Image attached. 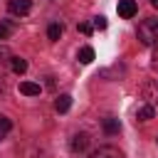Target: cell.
<instances>
[{"label": "cell", "mask_w": 158, "mask_h": 158, "mask_svg": "<svg viewBox=\"0 0 158 158\" xmlns=\"http://www.w3.org/2000/svg\"><path fill=\"white\" fill-rule=\"evenodd\" d=\"M138 40L143 42V44H148V47H153V44H158V20L156 17H146L141 25H138Z\"/></svg>", "instance_id": "cell-1"}, {"label": "cell", "mask_w": 158, "mask_h": 158, "mask_svg": "<svg viewBox=\"0 0 158 158\" xmlns=\"http://www.w3.org/2000/svg\"><path fill=\"white\" fill-rule=\"evenodd\" d=\"M7 10H10L12 15H27V12L32 10V2H30V0H10V2H7Z\"/></svg>", "instance_id": "cell-2"}, {"label": "cell", "mask_w": 158, "mask_h": 158, "mask_svg": "<svg viewBox=\"0 0 158 158\" xmlns=\"http://www.w3.org/2000/svg\"><path fill=\"white\" fill-rule=\"evenodd\" d=\"M89 158H123V153H121L118 148H114V146H101V148H96Z\"/></svg>", "instance_id": "cell-3"}, {"label": "cell", "mask_w": 158, "mask_h": 158, "mask_svg": "<svg viewBox=\"0 0 158 158\" xmlns=\"http://www.w3.org/2000/svg\"><path fill=\"white\" fill-rule=\"evenodd\" d=\"M138 12V5H136V0H118V15L121 17H133Z\"/></svg>", "instance_id": "cell-4"}, {"label": "cell", "mask_w": 158, "mask_h": 158, "mask_svg": "<svg viewBox=\"0 0 158 158\" xmlns=\"http://www.w3.org/2000/svg\"><path fill=\"white\" fill-rule=\"evenodd\" d=\"M10 64H12V52L7 44H0V77H2V72L10 69Z\"/></svg>", "instance_id": "cell-5"}, {"label": "cell", "mask_w": 158, "mask_h": 158, "mask_svg": "<svg viewBox=\"0 0 158 158\" xmlns=\"http://www.w3.org/2000/svg\"><path fill=\"white\" fill-rule=\"evenodd\" d=\"M153 114H156V106H151V104L136 106V118L138 121H148V118H153Z\"/></svg>", "instance_id": "cell-6"}, {"label": "cell", "mask_w": 158, "mask_h": 158, "mask_svg": "<svg viewBox=\"0 0 158 158\" xmlns=\"http://www.w3.org/2000/svg\"><path fill=\"white\" fill-rule=\"evenodd\" d=\"M86 146H89V136H86V133H77V136L72 138V151H74V153L86 151Z\"/></svg>", "instance_id": "cell-7"}, {"label": "cell", "mask_w": 158, "mask_h": 158, "mask_svg": "<svg viewBox=\"0 0 158 158\" xmlns=\"http://www.w3.org/2000/svg\"><path fill=\"white\" fill-rule=\"evenodd\" d=\"M143 99H146V104L156 106V104H158V86H156V84H146V86H143Z\"/></svg>", "instance_id": "cell-8"}, {"label": "cell", "mask_w": 158, "mask_h": 158, "mask_svg": "<svg viewBox=\"0 0 158 158\" xmlns=\"http://www.w3.org/2000/svg\"><path fill=\"white\" fill-rule=\"evenodd\" d=\"M42 89H40V84H35V81H22L20 84V94H25V96H37Z\"/></svg>", "instance_id": "cell-9"}, {"label": "cell", "mask_w": 158, "mask_h": 158, "mask_svg": "<svg viewBox=\"0 0 158 158\" xmlns=\"http://www.w3.org/2000/svg\"><path fill=\"white\" fill-rule=\"evenodd\" d=\"M69 106H72V96H69V94H59L57 101H54V109H57L59 114H64V111H69Z\"/></svg>", "instance_id": "cell-10"}, {"label": "cell", "mask_w": 158, "mask_h": 158, "mask_svg": "<svg viewBox=\"0 0 158 158\" xmlns=\"http://www.w3.org/2000/svg\"><path fill=\"white\" fill-rule=\"evenodd\" d=\"M104 131L109 133V136H114V133H118L121 131V123H118V118H104Z\"/></svg>", "instance_id": "cell-11"}, {"label": "cell", "mask_w": 158, "mask_h": 158, "mask_svg": "<svg viewBox=\"0 0 158 158\" xmlns=\"http://www.w3.org/2000/svg\"><path fill=\"white\" fill-rule=\"evenodd\" d=\"M10 69H12L15 74H25V72H27V59H22V57H12Z\"/></svg>", "instance_id": "cell-12"}, {"label": "cell", "mask_w": 158, "mask_h": 158, "mask_svg": "<svg viewBox=\"0 0 158 158\" xmlns=\"http://www.w3.org/2000/svg\"><path fill=\"white\" fill-rule=\"evenodd\" d=\"M77 59H79L81 64H91V62H94V49H91V47H81Z\"/></svg>", "instance_id": "cell-13"}, {"label": "cell", "mask_w": 158, "mask_h": 158, "mask_svg": "<svg viewBox=\"0 0 158 158\" xmlns=\"http://www.w3.org/2000/svg\"><path fill=\"white\" fill-rule=\"evenodd\" d=\"M59 35H62V25H57V22H52V25L47 27V37H49L52 42H57V40H59Z\"/></svg>", "instance_id": "cell-14"}, {"label": "cell", "mask_w": 158, "mask_h": 158, "mask_svg": "<svg viewBox=\"0 0 158 158\" xmlns=\"http://www.w3.org/2000/svg\"><path fill=\"white\" fill-rule=\"evenodd\" d=\"M10 128H12V121L7 116H0V138H5L10 133Z\"/></svg>", "instance_id": "cell-15"}, {"label": "cell", "mask_w": 158, "mask_h": 158, "mask_svg": "<svg viewBox=\"0 0 158 158\" xmlns=\"http://www.w3.org/2000/svg\"><path fill=\"white\" fill-rule=\"evenodd\" d=\"M91 27H94V30H106V17H101V15L94 17V25H91Z\"/></svg>", "instance_id": "cell-16"}, {"label": "cell", "mask_w": 158, "mask_h": 158, "mask_svg": "<svg viewBox=\"0 0 158 158\" xmlns=\"http://www.w3.org/2000/svg\"><path fill=\"white\" fill-rule=\"evenodd\" d=\"M79 32H81V35H91V32H94V27H91L89 22H81V25H79Z\"/></svg>", "instance_id": "cell-17"}, {"label": "cell", "mask_w": 158, "mask_h": 158, "mask_svg": "<svg viewBox=\"0 0 158 158\" xmlns=\"http://www.w3.org/2000/svg\"><path fill=\"white\" fill-rule=\"evenodd\" d=\"M7 35H10V30H7V27H2V25H0V40H5V37H7Z\"/></svg>", "instance_id": "cell-18"}, {"label": "cell", "mask_w": 158, "mask_h": 158, "mask_svg": "<svg viewBox=\"0 0 158 158\" xmlns=\"http://www.w3.org/2000/svg\"><path fill=\"white\" fill-rule=\"evenodd\" d=\"M151 64H153V69H156V72H158V49H156V52H153V62H151Z\"/></svg>", "instance_id": "cell-19"}, {"label": "cell", "mask_w": 158, "mask_h": 158, "mask_svg": "<svg viewBox=\"0 0 158 158\" xmlns=\"http://www.w3.org/2000/svg\"><path fill=\"white\" fill-rule=\"evenodd\" d=\"M151 5H153V7H156V10H158V0H151Z\"/></svg>", "instance_id": "cell-20"}, {"label": "cell", "mask_w": 158, "mask_h": 158, "mask_svg": "<svg viewBox=\"0 0 158 158\" xmlns=\"http://www.w3.org/2000/svg\"><path fill=\"white\" fill-rule=\"evenodd\" d=\"M0 94H2V79H0Z\"/></svg>", "instance_id": "cell-21"}]
</instances>
